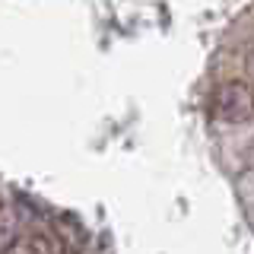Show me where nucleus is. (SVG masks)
Masks as SVG:
<instances>
[{"instance_id":"nucleus-1","label":"nucleus","mask_w":254,"mask_h":254,"mask_svg":"<svg viewBox=\"0 0 254 254\" xmlns=\"http://www.w3.org/2000/svg\"><path fill=\"white\" fill-rule=\"evenodd\" d=\"M210 111L213 118H219L226 124L254 121V79L251 83H242V79L222 83L210 99Z\"/></svg>"},{"instance_id":"nucleus-2","label":"nucleus","mask_w":254,"mask_h":254,"mask_svg":"<svg viewBox=\"0 0 254 254\" xmlns=\"http://www.w3.org/2000/svg\"><path fill=\"white\" fill-rule=\"evenodd\" d=\"M51 238L42 232H29V235H16L0 254H51Z\"/></svg>"},{"instance_id":"nucleus-3","label":"nucleus","mask_w":254,"mask_h":254,"mask_svg":"<svg viewBox=\"0 0 254 254\" xmlns=\"http://www.w3.org/2000/svg\"><path fill=\"white\" fill-rule=\"evenodd\" d=\"M245 73L254 79V51H248V58H245Z\"/></svg>"},{"instance_id":"nucleus-4","label":"nucleus","mask_w":254,"mask_h":254,"mask_svg":"<svg viewBox=\"0 0 254 254\" xmlns=\"http://www.w3.org/2000/svg\"><path fill=\"white\" fill-rule=\"evenodd\" d=\"M251 149H254V146H251Z\"/></svg>"}]
</instances>
